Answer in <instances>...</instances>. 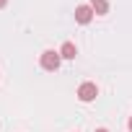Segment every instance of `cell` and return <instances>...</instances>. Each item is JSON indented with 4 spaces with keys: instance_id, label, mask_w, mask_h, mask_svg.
<instances>
[{
    "instance_id": "cell-1",
    "label": "cell",
    "mask_w": 132,
    "mask_h": 132,
    "mask_svg": "<svg viewBox=\"0 0 132 132\" xmlns=\"http://www.w3.org/2000/svg\"><path fill=\"white\" fill-rule=\"evenodd\" d=\"M60 52H54V49H47V52H42V68L44 70H49V73H54L57 68H60Z\"/></svg>"
},
{
    "instance_id": "cell-2",
    "label": "cell",
    "mask_w": 132,
    "mask_h": 132,
    "mask_svg": "<svg viewBox=\"0 0 132 132\" xmlns=\"http://www.w3.org/2000/svg\"><path fill=\"white\" fill-rule=\"evenodd\" d=\"M98 96V88H96V83H80V88H78V98L83 101V104H88V101H93Z\"/></svg>"
},
{
    "instance_id": "cell-3",
    "label": "cell",
    "mask_w": 132,
    "mask_h": 132,
    "mask_svg": "<svg viewBox=\"0 0 132 132\" xmlns=\"http://www.w3.org/2000/svg\"><path fill=\"white\" fill-rule=\"evenodd\" d=\"M75 21L83 23V26L91 23V21H93V8H91V5H78V8H75Z\"/></svg>"
},
{
    "instance_id": "cell-4",
    "label": "cell",
    "mask_w": 132,
    "mask_h": 132,
    "mask_svg": "<svg viewBox=\"0 0 132 132\" xmlns=\"http://www.w3.org/2000/svg\"><path fill=\"white\" fill-rule=\"evenodd\" d=\"M75 54H78V49H75L73 42H65V44L60 47V57H62V60H75Z\"/></svg>"
},
{
    "instance_id": "cell-5",
    "label": "cell",
    "mask_w": 132,
    "mask_h": 132,
    "mask_svg": "<svg viewBox=\"0 0 132 132\" xmlns=\"http://www.w3.org/2000/svg\"><path fill=\"white\" fill-rule=\"evenodd\" d=\"M91 8H93L96 16H106L109 13V3L106 0H91Z\"/></svg>"
},
{
    "instance_id": "cell-6",
    "label": "cell",
    "mask_w": 132,
    "mask_h": 132,
    "mask_svg": "<svg viewBox=\"0 0 132 132\" xmlns=\"http://www.w3.org/2000/svg\"><path fill=\"white\" fill-rule=\"evenodd\" d=\"M96 132H109V129H106V127H98V129H96Z\"/></svg>"
},
{
    "instance_id": "cell-7",
    "label": "cell",
    "mask_w": 132,
    "mask_h": 132,
    "mask_svg": "<svg viewBox=\"0 0 132 132\" xmlns=\"http://www.w3.org/2000/svg\"><path fill=\"white\" fill-rule=\"evenodd\" d=\"M5 3H8V0H0V8H5Z\"/></svg>"
},
{
    "instance_id": "cell-8",
    "label": "cell",
    "mask_w": 132,
    "mask_h": 132,
    "mask_svg": "<svg viewBox=\"0 0 132 132\" xmlns=\"http://www.w3.org/2000/svg\"><path fill=\"white\" fill-rule=\"evenodd\" d=\"M129 132H132V117H129Z\"/></svg>"
}]
</instances>
